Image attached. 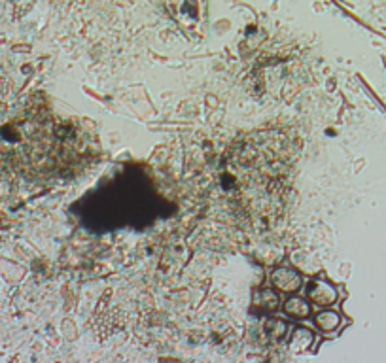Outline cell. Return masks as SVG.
<instances>
[{
	"label": "cell",
	"instance_id": "obj_6",
	"mask_svg": "<svg viewBox=\"0 0 386 363\" xmlns=\"http://www.w3.org/2000/svg\"><path fill=\"white\" fill-rule=\"evenodd\" d=\"M254 306L260 311H275L279 306V297L271 290H260L254 295Z\"/></svg>",
	"mask_w": 386,
	"mask_h": 363
},
{
	"label": "cell",
	"instance_id": "obj_4",
	"mask_svg": "<svg viewBox=\"0 0 386 363\" xmlns=\"http://www.w3.org/2000/svg\"><path fill=\"white\" fill-rule=\"evenodd\" d=\"M284 312H286V316L294 318V320H305L311 314V305L302 297H290L284 303Z\"/></svg>",
	"mask_w": 386,
	"mask_h": 363
},
{
	"label": "cell",
	"instance_id": "obj_2",
	"mask_svg": "<svg viewBox=\"0 0 386 363\" xmlns=\"http://www.w3.org/2000/svg\"><path fill=\"white\" fill-rule=\"evenodd\" d=\"M337 297H339L337 290L326 280H314L311 288H309V299L313 301L314 305L329 306L334 305Z\"/></svg>",
	"mask_w": 386,
	"mask_h": 363
},
{
	"label": "cell",
	"instance_id": "obj_3",
	"mask_svg": "<svg viewBox=\"0 0 386 363\" xmlns=\"http://www.w3.org/2000/svg\"><path fill=\"white\" fill-rule=\"evenodd\" d=\"M313 344H314V333H311V331L305 329V327H297V329H294V333H292V337H290L288 346L294 352H303V350H309Z\"/></svg>",
	"mask_w": 386,
	"mask_h": 363
},
{
	"label": "cell",
	"instance_id": "obj_7",
	"mask_svg": "<svg viewBox=\"0 0 386 363\" xmlns=\"http://www.w3.org/2000/svg\"><path fill=\"white\" fill-rule=\"evenodd\" d=\"M286 329H288V327H286L284 320H281V318H273V320H269L267 333H269V337L273 339V341H279V339L284 337Z\"/></svg>",
	"mask_w": 386,
	"mask_h": 363
},
{
	"label": "cell",
	"instance_id": "obj_5",
	"mask_svg": "<svg viewBox=\"0 0 386 363\" xmlns=\"http://www.w3.org/2000/svg\"><path fill=\"white\" fill-rule=\"evenodd\" d=\"M314 324L324 333H334L341 325V316L334 311H322L314 316Z\"/></svg>",
	"mask_w": 386,
	"mask_h": 363
},
{
	"label": "cell",
	"instance_id": "obj_1",
	"mask_svg": "<svg viewBox=\"0 0 386 363\" xmlns=\"http://www.w3.org/2000/svg\"><path fill=\"white\" fill-rule=\"evenodd\" d=\"M271 282L276 290H281L284 293L297 292L303 284L302 274L295 269H290V267H276L275 271L271 272Z\"/></svg>",
	"mask_w": 386,
	"mask_h": 363
}]
</instances>
